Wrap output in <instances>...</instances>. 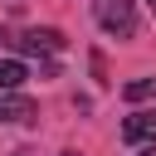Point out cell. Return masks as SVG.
<instances>
[{
    "mask_svg": "<svg viewBox=\"0 0 156 156\" xmlns=\"http://www.w3.org/2000/svg\"><path fill=\"white\" fill-rule=\"evenodd\" d=\"M93 15H98V24H102L107 34H117V39H132V34H136V5H132V0H93Z\"/></svg>",
    "mask_w": 156,
    "mask_h": 156,
    "instance_id": "1",
    "label": "cell"
},
{
    "mask_svg": "<svg viewBox=\"0 0 156 156\" xmlns=\"http://www.w3.org/2000/svg\"><path fill=\"white\" fill-rule=\"evenodd\" d=\"M10 44H15L20 54H58V49H63V34H58V29H20Z\"/></svg>",
    "mask_w": 156,
    "mask_h": 156,
    "instance_id": "2",
    "label": "cell"
},
{
    "mask_svg": "<svg viewBox=\"0 0 156 156\" xmlns=\"http://www.w3.org/2000/svg\"><path fill=\"white\" fill-rule=\"evenodd\" d=\"M122 141L127 146H156V112H132L122 122Z\"/></svg>",
    "mask_w": 156,
    "mask_h": 156,
    "instance_id": "3",
    "label": "cell"
},
{
    "mask_svg": "<svg viewBox=\"0 0 156 156\" xmlns=\"http://www.w3.org/2000/svg\"><path fill=\"white\" fill-rule=\"evenodd\" d=\"M34 117H39V107L29 98H20V93H5L0 98V122H34Z\"/></svg>",
    "mask_w": 156,
    "mask_h": 156,
    "instance_id": "4",
    "label": "cell"
},
{
    "mask_svg": "<svg viewBox=\"0 0 156 156\" xmlns=\"http://www.w3.org/2000/svg\"><path fill=\"white\" fill-rule=\"evenodd\" d=\"M24 78H29V68L20 58H0V93H20Z\"/></svg>",
    "mask_w": 156,
    "mask_h": 156,
    "instance_id": "5",
    "label": "cell"
},
{
    "mask_svg": "<svg viewBox=\"0 0 156 156\" xmlns=\"http://www.w3.org/2000/svg\"><path fill=\"white\" fill-rule=\"evenodd\" d=\"M122 98H127V102H146V98H156V78H132V83L122 88Z\"/></svg>",
    "mask_w": 156,
    "mask_h": 156,
    "instance_id": "6",
    "label": "cell"
},
{
    "mask_svg": "<svg viewBox=\"0 0 156 156\" xmlns=\"http://www.w3.org/2000/svg\"><path fill=\"white\" fill-rule=\"evenodd\" d=\"M141 156H156V146H146V151H141Z\"/></svg>",
    "mask_w": 156,
    "mask_h": 156,
    "instance_id": "7",
    "label": "cell"
},
{
    "mask_svg": "<svg viewBox=\"0 0 156 156\" xmlns=\"http://www.w3.org/2000/svg\"><path fill=\"white\" fill-rule=\"evenodd\" d=\"M63 156H78V151H63Z\"/></svg>",
    "mask_w": 156,
    "mask_h": 156,
    "instance_id": "8",
    "label": "cell"
},
{
    "mask_svg": "<svg viewBox=\"0 0 156 156\" xmlns=\"http://www.w3.org/2000/svg\"><path fill=\"white\" fill-rule=\"evenodd\" d=\"M146 5H151V10H156V0H146Z\"/></svg>",
    "mask_w": 156,
    "mask_h": 156,
    "instance_id": "9",
    "label": "cell"
}]
</instances>
